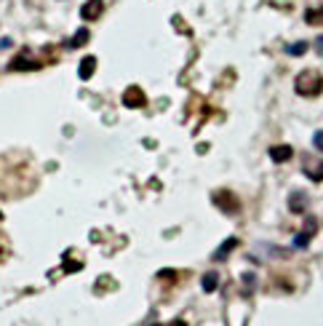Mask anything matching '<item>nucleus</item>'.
Here are the masks:
<instances>
[{"mask_svg":"<svg viewBox=\"0 0 323 326\" xmlns=\"http://www.w3.org/2000/svg\"><path fill=\"white\" fill-rule=\"evenodd\" d=\"M297 91L302 96H318L323 91V78L318 72H302L297 78Z\"/></svg>","mask_w":323,"mask_h":326,"instance_id":"1","label":"nucleus"},{"mask_svg":"<svg viewBox=\"0 0 323 326\" xmlns=\"http://www.w3.org/2000/svg\"><path fill=\"white\" fill-rule=\"evenodd\" d=\"M102 11H104V0H88V3H83L80 16L86 22H94V19L102 16Z\"/></svg>","mask_w":323,"mask_h":326,"instance_id":"2","label":"nucleus"},{"mask_svg":"<svg viewBox=\"0 0 323 326\" xmlns=\"http://www.w3.org/2000/svg\"><path fill=\"white\" fill-rule=\"evenodd\" d=\"M123 104H126V107H144V104H147V99H144V91L136 88V86L126 88V94H123Z\"/></svg>","mask_w":323,"mask_h":326,"instance_id":"3","label":"nucleus"},{"mask_svg":"<svg viewBox=\"0 0 323 326\" xmlns=\"http://www.w3.org/2000/svg\"><path fill=\"white\" fill-rule=\"evenodd\" d=\"M305 172L310 174V180L321 182V180H323V160H315V158H305Z\"/></svg>","mask_w":323,"mask_h":326,"instance_id":"4","label":"nucleus"},{"mask_svg":"<svg viewBox=\"0 0 323 326\" xmlns=\"http://www.w3.org/2000/svg\"><path fill=\"white\" fill-rule=\"evenodd\" d=\"M94 70H96V59L94 56H86L80 62V70H78V75L83 78V80H88L91 75H94Z\"/></svg>","mask_w":323,"mask_h":326,"instance_id":"5","label":"nucleus"},{"mask_svg":"<svg viewBox=\"0 0 323 326\" xmlns=\"http://www.w3.org/2000/svg\"><path fill=\"white\" fill-rule=\"evenodd\" d=\"M217 204L225 206V208H230V214H233L235 208H238V200L230 196V192H217Z\"/></svg>","mask_w":323,"mask_h":326,"instance_id":"6","label":"nucleus"},{"mask_svg":"<svg viewBox=\"0 0 323 326\" xmlns=\"http://www.w3.org/2000/svg\"><path fill=\"white\" fill-rule=\"evenodd\" d=\"M270 158L275 160V163H283V160H289L291 158V147H273V150H270Z\"/></svg>","mask_w":323,"mask_h":326,"instance_id":"7","label":"nucleus"},{"mask_svg":"<svg viewBox=\"0 0 323 326\" xmlns=\"http://www.w3.org/2000/svg\"><path fill=\"white\" fill-rule=\"evenodd\" d=\"M86 40H88V30L83 27V30H78V32H75V38H72V40L67 43V48H80V46L86 43Z\"/></svg>","mask_w":323,"mask_h":326,"instance_id":"8","label":"nucleus"},{"mask_svg":"<svg viewBox=\"0 0 323 326\" xmlns=\"http://www.w3.org/2000/svg\"><path fill=\"white\" fill-rule=\"evenodd\" d=\"M305 22H307V24H323V8L305 11Z\"/></svg>","mask_w":323,"mask_h":326,"instance_id":"9","label":"nucleus"},{"mask_svg":"<svg viewBox=\"0 0 323 326\" xmlns=\"http://www.w3.org/2000/svg\"><path fill=\"white\" fill-rule=\"evenodd\" d=\"M11 70H37V64L35 62H27L24 56H19V59L11 62Z\"/></svg>","mask_w":323,"mask_h":326,"instance_id":"10","label":"nucleus"},{"mask_svg":"<svg viewBox=\"0 0 323 326\" xmlns=\"http://www.w3.org/2000/svg\"><path fill=\"white\" fill-rule=\"evenodd\" d=\"M286 51L291 54V56H302V54L307 51V43H294V46H289Z\"/></svg>","mask_w":323,"mask_h":326,"instance_id":"11","label":"nucleus"},{"mask_svg":"<svg viewBox=\"0 0 323 326\" xmlns=\"http://www.w3.org/2000/svg\"><path fill=\"white\" fill-rule=\"evenodd\" d=\"M214 286H217V276L211 273V276L203 278V289H206V292H214Z\"/></svg>","mask_w":323,"mask_h":326,"instance_id":"12","label":"nucleus"},{"mask_svg":"<svg viewBox=\"0 0 323 326\" xmlns=\"http://www.w3.org/2000/svg\"><path fill=\"white\" fill-rule=\"evenodd\" d=\"M313 142H315V147H318V150L323 152V131H318V134H315V139H313Z\"/></svg>","mask_w":323,"mask_h":326,"instance_id":"13","label":"nucleus"},{"mask_svg":"<svg viewBox=\"0 0 323 326\" xmlns=\"http://www.w3.org/2000/svg\"><path fill=\"white\" fill-rule=\"evenodd\" d=\"M315 46H318V54H323V35L318 38V40H315Z\"/></svg>","mask_w":323,"mask_h":326,"instance_id":"14","label":"nucleus"}]
</instances>
